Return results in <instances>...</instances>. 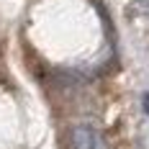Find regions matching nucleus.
I'll return each instance as SVG.
<instances>
[{
    "mask_svg": "<svg viewBox=\"0 0 149 149\" xmlns=\"http://www.w3.org/2000/svg\"><path fill=\"white\" fill-rule=\"evenodd\" d=\"M70 144H72V149H103L95 129L88 123H80L70 131Z\"/></svg>",
    "mask_w": 149,
    "mask_h": 149,
    "instance_id": "f257e3e1",
    "label": "nucleus"
},
{
    "mask_svg": "<svg viewBox=\"0 0 149 149\" xmlns=\"http://www.w3.org/2000/svg\"><path fill=\"white\" fill-rule=\"evenodd\" d=\"M141 108H144V113L149 116V93H144V95H141Z\"/></svg>",
    "mask_w": 149,
    "mask_h": 149,
    "instance_id": "f03ea898",
    "label": "nucleus"
}]
</instances>
